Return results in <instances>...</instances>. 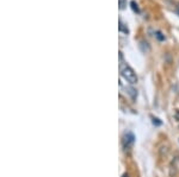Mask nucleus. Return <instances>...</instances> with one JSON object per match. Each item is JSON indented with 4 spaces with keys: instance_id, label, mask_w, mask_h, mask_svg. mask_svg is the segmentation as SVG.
<instances>
[{
    "instance_id": "nucleus-1",
    "label": "nucleus",
    "mask_w": 179,
    "mask_h": 177,
    "mask_svg": "<svg viewBox=\"0 0 179 177\" xmlns=\"http://www.w3.org/2000/svg\"><path fill=\"white\" fill-rule=\"evenodd\" d=\"M119 70H121V75L124 78L127 82H129L130 85H135L137 82V76L135 74V71L128 65V64H124L123 63V60H122V55H119Z\"/></svg>"
},
{
    "instance_id": "nucleus-2",
    "label": "nucleus",
    "mask_w": 179,
    "mask_h": 177,
    "mask_svg": "<svg viewBox=\"0 0 179 177\" xmlns=\"http://www.w3.org/2000/svg\"><path fill=\"white\" fill-rule=\"evenodd\" d=\"M125 5H127V0H119V8H121V10L124 8Z\"/></svg>"
},
{
    "instance_id": "nucleus-3",
    "label": "nucleus",
    "mask_w": 179,
    "mask_h": 177,
    "mask_svg": "<svg viewBox=\"0 0 179 177\" xmlns=\"http://www.w3.org/2000/svg\"><path fill=\"white\" fill-rule=\"evenodd\" d=\"M132 7L134 11H136V12H139V7H137V4L135 2V1H132Z\"/></svg>"
},
{
    "instance_id": "nucleus-4",
    "label": "nucleus",
    "mask_w": 179,
    "mask_h": 177,
    "mask_svg": "<svg viewBox=\"0 0 179 177\" xmlns=\"http://www.w3.org/2000/svg\"><path fill=\"white\" fill-rule=\"evenodd\" d=\"M161 35H163L161 32H159V31L156 32V37H158L159 40H163V39H165V36H161Z\"/></svg>"
},
{
    "instance_id": "nucleus-5",
    "label": "nucleus",
    "mask_w": 179,
    "mask_h": 177,
    "mask_svg": "<svg viewBox=\"0 0 179 177\" xmlns=\"http://www.w3.org/2000/svg\"><path fill=\"white\" fill-rule=\"evenodd\" d=\"M178 11H179V6H178Z\"/></svg>"
}]
</instances>
